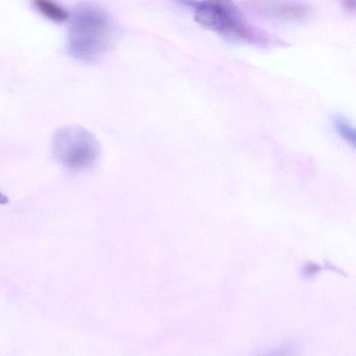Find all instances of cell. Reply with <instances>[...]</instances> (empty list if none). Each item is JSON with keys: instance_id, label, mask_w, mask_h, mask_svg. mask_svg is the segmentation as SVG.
Wrapping results in <instances>:
<instances>
[{"instance_id": "6da1fadb", "label": "cell", "mask_w": 356, "mask_h": 356, "mask_svg": "<svg viewBox=\"0 0 356 356\" xmlns=\"http://www.w3.org/2000/svg\"><path fill=\"white\" fill-rule=\"evenodd\" d=\"M115 35L113 23L105 12L95 7H83L75 12L70 22L68 49L81 60L95 61L110 49Z\"/></svg>"}, {"instance_id": "7a4b0ae2", "label": "cell", "mask_w": 356, "mask_h": 356, "mask_svg": "<svg viewBox=\"0 0 356 356\" xmlns=\"http://www.w3.org/2000/svg\"><path fill=\"white\" fill-rule=\"evenodd\" d=\"M53 153L65 168L85 171L93 168L100 156V146L92 134L74 126L59 129L53 138Z\"/></svg>"}, {"instance_id": "3957f363", "label": "cell", "mask_w": 356, "mask_h": 356, "mask_svg": "<svg viewBox=\"0 0 356 356\" xmlns=\"http://www.w3.org/2000/svg\"><path fill=\"white\" fill-rule=\"evenodd\" d=\"M195 19L202 26L232 40H250L253 35L229 1H204L194 5Z\"/></svg>"}, {"instance_id": "277c9868", "label": "cell", "mask_w": 356, "mask_h": 356, "mask_svg": "<svg viewBox=\"0 0 356 356\" xmlns=\"http://www.w3.org/2000/svg\"><path fill=\"white\" fill-rule=\"evenodd\" d=\"M252 6L262 13L290 20L302 19L309 13V7L302 3H289L275 5L269 2L256 1L253 2Z\"/></svg>"}, {"instance_id": "5b68a950", "label": "cell", "mask_w": 356, "mask_h": 356, "mask_svg": "<svg viewBox=\"0 0 356 356\" xmlns=\"http://www.w3.org/2000/svg\"><path fill=\"white\" fill-rule=\"evenodd\" d=\"M37 9L47 17L55 21L62 22L68 18L67 11L55 2L48 0L34 1Z\"/></svg>"}, {"instance_id": "8992f818", "label": "cell", "mask_w": 356, "mask_h": 356, "mask_svg": "<svg viewBox=\"0 0 356 356\" xmlns=\"http://www.w3.org/2000/svg\"><path fill=\"white\" fill-rule=\"evenodd\" d=\"M300 347L299 343L295 341H289L282 343L259 356H298Z\"/></svg>"}, {"instance_id": "52a82bcc", "label": "cell", "mask_w": 356, "mask_h": 356, "mask_svg": "<svg viewBox=\"0 0 356 356\" xmlns=\"http://www.w3.org/2000/svg\"><path fill=\"white\" fill-rule=\"evenodd\" d=\"M337 131L349 144L355 145V131L352 124L344 118L337 116L334 120Z\"/></svg>"}, {"instance_id": "ba28073f", "label": "cell", "mask_w": 356, "mask_h": 356, "mask_svg": "<svg viewBox=\"0 0 356 356\" xmlns=\"http://www.w3.org/2000/svg\"><path fill=\"white\" fill-rule=\"evenodd\" d=\"M320 270V267L314 264L310 263L306 264L305 268H303V274L305 276H311Z\"/></svg>"}, {"instance_id": "9c48e42d", "label": "cell", "mask_w": 356, "mask_h": 356, "mask_svg": "<svg viewBox=\"0 0 356 356\" xmlns=\"http://www.w3.org/2000/svg\"><path fill=\"white\" fill-rule=\"evenodd\" d=\"M342 5L348 12L354 13L355 11V4L352 1H343Z\"/></svg>"}, {"instance_id": "30bf717a", "label": "cell", "mask_w": 356, "mask_h": 356, "mask_svg": "<svg viewBox=\"0 0 356 356\" xmlns=\"http://www.w3.org/2000/svg\"><path fill=\"white\" fill-rule=\"evenodd\" d=\"M8 202V197L0 193V204H7Z\"/></svg>"}]
</instances>
